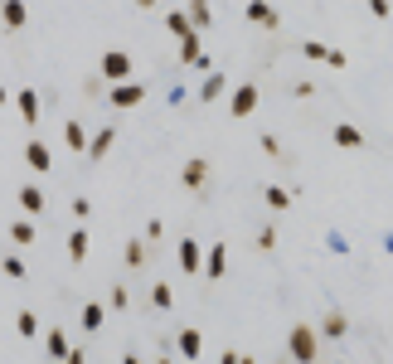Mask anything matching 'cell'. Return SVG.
Segmentation results:
<instances>
[{"mask_svg": "<svg viewBox=\"0 0 393 364\" xmlns=\"http://www.w3.org/2000/svg\"><path fill=\"white\" fill-rule=\"evenodd\" d=\"M199 58H204V29H195V34L180 39V63H195L199 68Z\"/></svg>", "mask_w": 393, "mask_h": 364, "instance_id": "ac0fdd59", "label": "cell"}, {"mask_svg": "<svg viewBox=\"0 0 393 364\" xmlns=\"http://www.w3.org/2000/svg\"><path fill=\"white\" fill-rule=\"evenodd\" d=\"M44 350H49V360L54 364H63L68 360V350H73V345H68V331H58V326L54 331H44Z\"/></svg>", "mask_w": 393, "mask_h": 364, "instance_id": "9a60e30c", "label": "cell"}, {"mask_svg": "<svg viewBox=\"0 0 393 364\" xmlns=\"http://www.w3.org/2000/svg\"><path fill=\"white\" fill-rule=\"evenodd\" d=\"M10 238H15V248H29L34 243V224L29 219H10Z\"/></svg>", "mask_w": 393, "mask_h": 364, "instance_id": "83f0119b", "label": "cell"}, {"mask_svg": "<svg viewBox=\"0 0 393 364\" xmlns=\"http://www.w3.org/2000/svg\"><path fill=\"white\" fill-rule=\"evenodd\" d=\"M25 166L34 170V175H49V170H54V151H49V141H29V146H25Z\"/></svg>", "mask_w": 393, "mask_h": 364, "instance_id": "ba28073f", "label": "cell"}, {"mask_svg": "<svg viewBox=\"0 0 393 364\" xmlns=\"http://www.w3.org/2000/svg\"><path fill=\"white\" fill-rule=\"evenodd\" d=\"M185 10H190V20H195V29H214V5H209V0H190Z\"/></svg>", "mask_w": 393, "mask_h": 364, "instance_id": "7402d4cb", "label": "cell"}, {"mask_svg": "<svg viewBox=\"0 0 393 364\" xmlns=\"http://www.w3.org/2000/svg\"><path fill=\"white\" fill-rule=\"evenodd\" d=\"M107 306H112V311H126V306H131V291H126V287H112V291H107Z\"/></svg>", "mask_w": 393, "mask_h": 364, "instance_id": "4dcf8cb0", "label": "cell"}, {"mask_svg": "<svg viewBox=\"0 0 393 364\" xmlns=\"http://www.w3.org/2000/svg\"><path fill=\"white\" fill-rule=\"evenodd\" d=\"M73 219H83V224H87V219H92V204H87V199H83V195L73 199Z\"/></svg>", "mask_w": 393, "mask_h": 364, "instance_id": "e575fe53", "label": "cell"}, {"mask_svg": "<svg viewBox=\"0 0 393 364\" xmlns=\"http://www.w3.org/2000/svg\"><path fill=\"white\" fill-rule=\"evenodd\" d=\"M238 360H243L238 350H224V355H219V364H238Z\"/></svg>", "mask_w": 393, "mask_h": 364, "instance_id": "d590c367", "label": "cell"}, {"mask_svg": "<svg viewBox=\"0 0 393 364\" xmlns=\"http://www.w3.org/2000/svg\"><path fill=\"white\" fill-rule=\"evenodd\" d=\"M63 146H68V151H78V156H87V146H92V141H87V127L78 122V117H68V122H63Z\"/></svg>", "mask_w": 393, "mask_h": 364, "instance_id": "7c38bea8", "label": "cell"}, {"mask_svg": "<svg viewBox=\"0 0 393 364\" xmlns=\"http://www.w3.org/2000/svg\"><path fill=\"white\" fill-rule=\"evenodd\" d=\"M5 102H10V92H5V87H0V107H5Z\"/></svg>", "mask_w": 393, "mask_h": 364, "instance_id": "f35d334b", "label": "cell"}, {"mask_svg": "<svg viewBox=\"0 0 393 364\" xmlns=\"http://www.w3.org/2000/svg\"><path fill=\"white\" fill-rule=\"evenodd\" d=\"M316 331H321V340H345L350 336V316H345V311H325Z\"/></svg>", "mask_w": 393, "mask_h": 364, "instance_id": "8fae6325", "label": "cell"}, {"mask_svg": "<svg viewBox=\"0 0 393 364\" xmlns=\"http://www.w3.org/2000/svg\"><path fill=\"white\" fill-rule=\"evenodd\" d=\"M151 306H156V311H170V306H175V291H170V282H156V287H151Z\"/></svg>", "mask_w": 393, "mask_h": 364, "instance_id": "f1b7e54d", "label": "cell"}, {"mask_svg": "<svg viewBox=\"0 0 393 364\" xmlns=\"http://www.w3.org/2000/svg\"><path fill=\"white\" fill-rule=\"evenodd\" d=\"M156 364H175V360H170V350H166V355H161V360H156Z\"/></svg>", "mask_w": 393, "mask_h": 364, "instance_id": "74e56055", "label": "cell"}, {"mask_svg": "<svg viewBox=\"0 0 393 364\" xmlns=\"http://www.w3.org/2000/svg\"><path fill=\"white\" fill-rule=\"evenodd\" d=\"M369 15H374V20H389L393 5H389V0H369Z\"/></svg>", "mask_w": 393, "mask_h": 364, "instance_id": "836d02e7", "label": "cell"}, {"mask_svg": "<svg viewBox=\"0 0 393 364\" xmlns=\"http://www.w3.org/2000/svg\"><path fill=\"white\" fill-rule=\"evenodd\" d=\"M112 146H117V127H102V132L92 136V146H87V161H102Z\"/></svg>", "mask_w": 393, "mask_h": 364, "instance_id": "ffe728a7", "label": "cell"}, {"mask_svg": "<svg viewBox=\"0 0 393 364\" xmlns=\"http://www.w3.org/2000/svg\"><path fill=\"white\" fill-rule=\"evenodd\" d=\"M122 262H126L131 272H136V267H146V262H151V257H146V243H141V238H126V248H122Z\"/></svg>", "mask_w": 393, "mask_h": 364, "instance_id": "603a6c76", "label": "cell"}, {"mask_svg": "<svg viewBox=\"0 0 393 364\" xmlns=\"http://www.w3.org/2000/svg\"><path fill=\"white\" fill-rule=\"evenodd\" d=\"M15 199H20V209H25V214H44V190H39V185H25Z\"/></svg>", "mask_w": 393, "mask_h": 364, "instance_id": "d4e9b609", "label": "cell"}, {"mask_svg": "<svg viewBox=\"0 0 393 364\" xmlns=\"http://www.w3.org/2000/svg\"><path fill=\"white\" fill-rule=\"evenodd\" d=\"M15 112L25 117L29 127L39 122V92H34V87H20V92H15Z\"/></svg>", "mask_w": 393, "mask_h": 364, "instance_id": "2e32d148", "label": "cell"}, {"mask_svg": "<svg viewBox=\"0 0 393 364\" xmlns=\"http://www.w3.org/2000/svg\"><path fill=\"white\" fill-rule=\"evenodd\" d=\"M257 248H262V252L277 248V224H262V233H257Z\"/></svg>", "mask_w": 393, "mask_h": 364, "instance_id": "d6a6232c", "label": "cell"}, {"mask_svg": "<svg viewBox=\"0 0 393 364\" xmlns=\"http://www.w3.org/2000/svg\"><path fill=\"white\" fill-rule=\"evenodd\" d=\"M253 112H257V87L253 83L233 87L228 92V117H253Z\"/></svg>", "mask_w": 393, "mask_h": 364, "instance_id": "52a82bcc", "label": "cell"}, {"mask_svg": "<svg viewBox=\"0 0 393 364\" xmlns=\"http://www.w3.org/2000/svg\"><path fill=\"white\" fill-rule=\"evenodd\" d=\"M238 364H257V360H253V355H243V360H238Z\"/></svg>", "mask_w": 393, "mask_h": 364, "instance_id": "ab89813d", "label": "cell"}, {"mask_svg": "<svg viewBox=\"0 0 393 364\" xmlns=\"http://www.w3.org/2000/svg\"><path fill=\"white\" fill-rule=\"evenodd\" d=\"M78 321H83V331H87V336H97V331H102V321H107V306H102V301H83Z\"/></svg>", "mask_w": 393, "mask_h": 364, "instance_id": "e0dca14e", "label": "cell"}, {"mask_svg": "<svg viewBox=\"0 0 393 364\" xmlns=\"http://www.w3.org/2000/svg\"><path fill=\"white\" fill-rule=\"evenodd\" d=\"M330 141H335L340 151H365V132H360L355 122H335V127H330Z\"/></svg>", "mask_w": 393, "mask_h": 364, "instance_id": "30bf717a", "label": "cell"}, {"mask_svg": "<svg viewBox=\"0 0 393 364\" xmlns=\"http://www.w3.org/2000/svg\"><path fill=\"white\" fill-rule=\"evenodd\" d=\"M166 29L175 39H185V34H195V20H190V10H170L166 15Z\"/></svg>", "mask_w": 393, "mask_h": 364, "instance_id": "44dd1931", "label": "cell"}, {"mask_svg": "<svg viewBox=\"0 0 393 364\" xmlns=\"http://www.w3.org/2000/svg\"><path fill=\"white\" fill-rule=\"evenodd\" d=\"M209 175H214L209 156H190V161L180 166V185H185L190 195H204V190H209Z\"/></svg>", "mask_w": 393, "mask_h": 364, "instance_id": "3957f363", "label": "cell"}, {"mask_svg": "<svg viewBox=\"0 0 393 364\" xmlns=\"http://www.w3.org/2000/svg\"><path fill=\"white\" fill-rule=\"evenodd\" d=\"M63 364H87V355H83V350H68V360H63Z\"/></svg>", "mask_w": 393, "mask_h": 364, "instance_id": "8d00e7d4", "label": "cell"}, {"mask_svg": "<svg viewBox=\"0 0 393 364\" xmlns=\"http://www.w3.org/2000/svg\"><path fill=\"white\" fill-rule=\"evenodd\" d=\"M175 350H180L185 360H199V355H204V331H195V326H185V331L175 336Z\"/></svg>", "mask_w": 393, "mask_h": 364, "instance_id": "4fadbf2b", "label": "cell"}, {"mask_svg": "<svg viewBox=\"0 0 393 364\" xmlns=\"http://www.w3.org/2000/svg\"><path fill=\"white\" fill-rule=\"evenodd\" d=\"M175 267H180V272H190V277L204 272V248H199L195 238H180V243H175Z\"/></svg>", "mask_w": 393, "mask_h": 364, "instance_id": "277c9868", "label": "cell"}, {"mask_svg": "<svg viewBox=\"0 0 393 364\" xmlns=\"http://www.w3.org/2000/svg\"><path fill=\"white\" fill-rule=\"evenodd\" d=\"M224 92H228V78H224V73H209L204 87H199V97H204V102H214V97H224Z\"/></svg>", "mask_w": 393, "mask_h": 364, "instance_id": "4316f807", "label": "cell"}, {"mask_svg": "<svg viewBox=\"0 0 393 364\" xmlns=\"http://www.w3.org/2000/svg\"><path fill=\"white\" fill-rule=\"evenodd\" d=\"M136 102H146V87L141 83H107V107H136Z\"/></svg>", "mask_w": 393, "mask_h": 364, "instance_id": "5b68a950", "label": "cell"}, {"mask_svg": "<svg viewBox=\"0 0 393 364\" xmlns=\"http://www.w3.org/2000/svg\"><path fill=\"white\" fill-rule=\"evenodd\" d=\"M15 331H20V336H39V316H34V311H20V316H15Z\"/></svg>", "mask_w": 393, "mask_h": 364, "instance_id": "f546056e", "label": "cell"}, {"mask_svg": "<svg viewBox=\"0 0 393 364\" xmlns=\"http://www.w3.org/2000/svg\"><path fill=\"white\" fill-rule=\"evenodd\" d=\"M301 54L316 58V63H325V68H350V58L340 54V49H325L321 39H301Z\"/></svg>", "mask_w": 393, "mask_h": 364, "instance_id": "8992f818", "label": "cell"}, {"mask_svg": "<svg viewBox=\"0 0 393 364\" xmlns=\"http://www.w3.org/2000/svg\"><path fill=\"white\" fill-rule=\"evenodd\" d=\"M97 78L102 83H131V54L126 49H107L97 58Z\"/></svg>", "mask_w": 393, "mask_h": 364, "instance_id": "7a4b0ae2", "label": "cell"}, {"mask_svg": "<svg viewBox=\"0 0 393 364\" xmlns=\"http://www.w3.org/2000/svg\"><path fill=\"white\" fill-rule=\"evenodd\" d=\"M122 364H141V360H136V355H126V360H122Z\"/></svg>", "mask_w": 393, "mask_h": 364, "instance_id": "60d3db41", "label": "cell"}, {"mask_svg": "<svg viewBox=\"0 0 393 364\" xmlns=\"http://www.w3.org/2000/svg\"><path fill=\"white\" fill-rule=\"evenodd\" d=\"M224 267H228V248H224V243H214V248H209V257H204V277L219 282V277H224Z\"/></svg>", "mask_w": 393, "mask_h": 364, "instance_id": "d6986e66", "label": "cell"}, {"mask_svg": "<svg viewBox=\"0 0 393 364\" xmlns=\"http://www.w3.org/2000/svg\"><path fill=\"white\" fill-rule=\"evenodd\" d=\"M0 25H5V29H25L29 25L25 0H5V5H0Z\"/></svg>", "mask_w": 393, "mask_h": 364, "instance_id": "5bb4252c", "label": "cell"}, {"mask_svg": "<svg viewBox=\"0 0 393 364\" xmlns=\"http://www.w3.org/2000/svg\"><path fill=\"white\" fill-rule=\"evenodd\" d=\"M68 257H73V262H87V228L83 224L68 233Z\"/></svg>", "mask_w": 393, "mask_h": 364, "instance_id": "484cf974", "label": "cell"}, {"mask_svg": "<svg viewBox=\"0 0 393 364\" xmlns=\"http://www.w3.org/2000/svg\"><path fill=\"white\" fill-rule=\"evenodd\" d=\"M286 355H291V364H316V355H321V331L316 326H291L286 331Z\"/></svg>", "mask_w": 393, "mask_h": 364, "instance_id": "6da1fadb", "label": "cell"}, {"mask_svg": "<svg viewBox=\"0 0 393 364\" xmlns=\"http://www.w3.org/2000/svg\"><path fill=\"white\" fill-rule=\"evenodd\" d=\"M243 20H248V25H262V29H277L281 25V15L267 5V0H248V5H243Z\"/></svg>", "mask_w": 393, "mask_h": 364, "instance_id": "9c48e42d", "label": "cell"}, {"mask_svg": "<svg viewBox=\"0 0 393 364\" xmlns=\"http://www.w3.org/2000/svg\"><path fill=\"white\" fill-rule=\"evenodd\" d=\"M262 199H267V209H272V214L291 209V190H286V185H267V190H262Z\"/></svg>", "mask_w": 393, "mask_h": 364, "instance_id": "cb8c5ba5", "label": "cell"}, {"mask_svg": "<svg viewBox=\"0 0 393 364\" xmlns=\"http://www.w3.org/2000/svg\"><path fill=\"white\" fill-rule=\"evenodd\" d=\"M0 272H5V277H15V282H20V277L29 272V267H25V257H5V262H0Z\"/></svg>", "mask_w": 393, "mask_h": 364, "instance_id": "1f68e13d", "label": "cell"}]
</instances>
